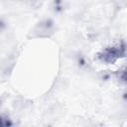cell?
<instances>
[{"mask_svg":"<svg viewBox=\"0 0 127 127\" xmlns=\"http://www.w3.org/2000/svg\"><path fill=\"white\" fill-rule=\"evenodd\" d=\"M123 51H124V48L121 46L111 48V51H109V50L106 51V54L103 56V60L106 62H113L115 59L120 57V55L123 53Z\"/></svg>","mask_w":127,"mask_h":127,"instance_id":"6da1fadb","label":"cell"}]
</instances>
